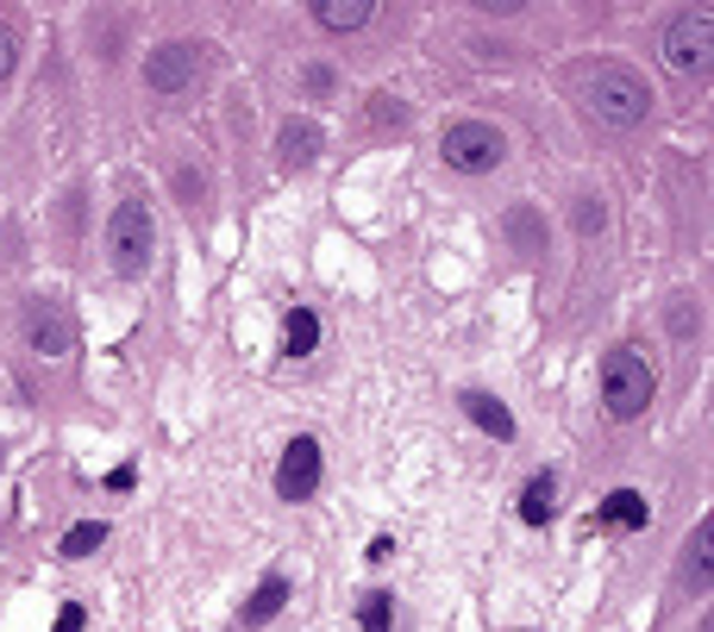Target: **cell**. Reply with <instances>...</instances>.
Wrapping results in <instances>:
<instances>
[{"instance_id": "cell-1", "label": "cell", "mask_w": 714, "mask_h": 632, "mask_svg": "<svg viewBox=\"0 0 714 632\" xmlns=\"http://www.w3.org/2000/svg\"><path fill=\"white\" fill-rule=\"evenodd\" d=\"M583 107H589L601 126L633 132L639 119L652 114V88H646V76L627 69V63H596V69L583 76Z\"/></svg>"}, {"instance_id": "cell-2", "label": "cell", "mask_w": 714, "mask_h": 632, "mask_svg": "<svg viewBox=\"0 0 714 632\" xmlns=\"http://www.w3.org/2000/svg\"><path fill=\"white\" fill-rule=\"evenodd\" d=\"M652 395H658L652 364L639 351H608L601 357V407H608V420H639L652 407Z\"/></svg>"}, {"instance_id": "cell-3", "label": "cell", "mask_w": 714, "mask_h": 632, "mask_svg": "<svg viewBox=\"0 0 714 632\" xmlns=\"http://www.w3.org/2000/svg\"><path fill=\"white\" fill-rule=\"evenodd\" d=\"M151 245H157L151 207H145V201H119V207H114V226H107L114 269H119V276H145V269H151Z\"/></svg>"}, {"instance_id": "cell-4", "label": "cell", "mask_w": 714, "mask_h": 632, "mask_svg": "<svg viewBox=\"0 0 714 632\" xmlns=\"http://www.w3.org/2000/svg\"><path fill=\"white\" fill-rule=\"evenodd\" d=\"M664 63L683 69V76H708L714 63V13L708 7H690L664 25Z\"/></svg>"}, {"instance_id": "cell-5", "label": "cell", "mask_w": 714, "mask_h": 632, "mask_svg": "<svg viewBox=\"0 0 714 632\" xmlns=\"http://www.w3.org/2000/svg\"><path fill=\"white\" fill-rule=\"evenodd\" d=\"M445 163L463 175H489L495 163L508 157V138L489 126V119H458V126H445Z\"/></svg>"}, {"instance_id": "cell-6", "label": "cell", "mask_w": 714, "mask_h": 632, "mask_svg": "<svg viewBox=\"0 0 714 632\" xmlns=\"http://www.w3.org/2000/svg\"><path fill=\"white\" fill-rule=\"evenodd\" d=\"M194 69H201V44L170 39V44H157L151 57H145V88H157V95H182V88L194 82Z\"/></svg>"}, {"instance_id": "cell-7", "label": "cell", "mask_w": 714, "mask_h": 632, "mask_svg": "<svg viewBox=\"0 0 714 632\" xmlns=\"http://www.w3.org/2000/svg\"><path fill=\"white\" fill-rule=\"evenodd\" d=\"M320 439H289V451H283V463H276V495L283 501H313V489H320Z\"/></svg>"}, {"instance_id": "cell-8", "label": "cell", "mask_w": 714, "mask_h": 632, "mask_svg": "<svg viewBox=\"0 0 714 632\" xmlns=\"http://www.w3.org/2000/svg\"><path fill=\"white\" fill-rule=\"evenodd\" d=\"M25 339L39 357H70L76 351V326H70V313L57 301H32L25 307Z\"/></svg>"}, {"instance_id": "cell-9", "label": "cell", "mask_w": 714, "mask_h": 632, "mask_svg": "<svg viewBox=\"0 0 714 632\" xmlns=\"http://www.w3.org/2000/svg\"><path fill=\"white\" fill-rule=\"evenodd\" d=\"M276 157H283V170H308L313 157H320V126L313 119H289L276 132Z\"/></svg>"}, {"instance_id": "cell-10", "label": "cell", "mask_w": 714, "mask_h": 632, "mask_svg": "<svg viewBox=\"0 0 714 632\" xmlns=\"http://www.w3.org/2000/svg\"><path fill=\"white\" fill-rule=\"evenodd\" d=\"M463 414H470V420L483 426L489 439H514V414H508L502 401H495V395H483V388H463Z\"/></svg>"}, {"instance_id": "cell-11", "label": "cell", "mask_w": 714, "mask_h": 632, "mask_svg": "<svg viewBox=\"0 0 714 632\" xmlns=\"http://www.w3.org/2000/svg\"><path fill=\"white\" fill-rule=\"evenodd\" d=\"M596 514H601V526H620V533H639V526L652 519V507H646V495H639V489H615V495L601 501Z\"/></svg>"}, {"instance_id": "cell-12", "label": "cell", "mask_w": 714, "mask_h": 632, "mask_svg": "<svg viewBox=\"0 0 714 632\" xmlns=\"http://www.w3.org/2000/svg\"><path fill=\"white\" fill-rule=\"evenodd\" d=\"M283 601H289V576H264L238 620H245V626H264V620H276V613H283Z\"/></svg>"}, {"instance_id": "cell-13", "label": "cell", "mask_w": 714, "mask_h": 632, "mask_svg": "<svg viewBox=\"0 0 714 632\" xmlns=\"http://www.w3.org/2000/svg\"><path fill=\"white\" fill-rule=\"evenodd\" d=\"M313 20L327 32H358L370 25V0H313Z\"/></svg>"}, {"instance_id": "cell-14", "label": "cell", "mask_w": 714, "mask_h": 632, "mask_svg": "<svg viewBox=\"0 0 714 632\" xmlns=\"http://www.w3.org/2000/svg\"><path fill=\"white\" fill-rule=\"evenodd\" d=\"M552 495H558V482H552V476L540 470V476H533V482L521 489V519H526V526H545V519H552V507H558Z\"/></svg>"}, {"instance_id": "cell-15", "label": "cell", "mask_w": 714, "mask_h": 632, "mask_svg": "<svg viewBox=\"0 0 714 632\" xmlns=\"http://www.w3.org/2000/svg\"><path fill=\"white\" fill-rule=\"evenodd\" d=\"M283 345H289V357H308L320 345V320H313L308 307H295L289 320H283Z\"/></svg>"}, {"instance_id": "cell-16", "label": "cell", "mask_w": 714, "mask_h": 632, "mask_svg": "<svg viewBox=\"0 0 714 632\" xmlns=\"http://www.w3.org/2000/svg\"><path fill=\"white\" fill-rule=\"evenodd\" d=\"M358 620H364V632H395V594L370 589L364 601H358Z\"/></svg>"}, {"instance_id": "cell-17", "label": "cell", "mask_w": 714, "mask_h": 632, "mask_svg": "<svg viewBox=\"0 0 714 632\" xmlns=\"http://www.w3.org/2000/svg\"><path fill=\"white\" fill-rule=\"evenodd\" d=\"M107 545V526L100 519H82V526H70V538H63V557H88Z\"/></svg>"}, {"instance_id": "cell-18", "label": "cell", "mask_w": 714, "mask_h": 632, "mask_svg": "<svg viewBox=\"0 0 714 632\" xmlns=\"http://www.w3.org/2000/svg\"><path fill=\"white\" fill-rule=\"evenodd\" d=\"M708 545H714V519H702V526L690 533V545H683V551H690V576H695V582H708Z\"/></svg>"}, {"instance_id": "cell-19", "label": "cell", "mask_w": 714, "mask_h": 632, "mask_svg": "<svg viewBox=\"0 0 714 632\" xmlns=\"http://www.w3.org/2000/svg\"><path fill=\"white\" fill-rule=\"evenodd\" d=\"M13 63H20V32H13V25L0 20V82L13 76Z\"/></svg>"}, {"instance_id": "cell-20", "label": "cell", "mask_w": 714, "mask_h": 632, "mask_svg": "<svg viewBox=\"0 0 714 632\" xmlns=\"http://www.w3.org/2000/svg\"><path fill=\"white\" fill-rule=\"evenodd\" d=\"M88 626V613H82V601H70V608L57 613V632H82Z\"/></svg>"}, {"instance_id": "cell-21", "label": "cell", "mask_w": 714, "mask_h": 632, "mask_svg": "<svg viewBox=\"0 0 714 632\" xmlns=\"http://www.w3.org/2000/svg\"><path fill=\"white\" fill-rule=\"evenodd\" d=\"M308 88H313V95H332V69H327V63H313V69H308Z\"/></svg>"}, {"instance_id": "cell-22", "label": "cell", "mask_w": 714, "mask_h": 632, "mask_svg": "<svg viewBox=\"0 0 714 632\" xmlns=\"http://www.w3.org/2000/svg\"><path fill=\"white\" fill-rule=\"evenodd\" d=\"M132 482H138V470H132V463H119L114 476H107V489H132Z\"/></svg>"}]
</instances>
